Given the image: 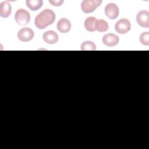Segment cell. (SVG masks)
I'll return each mask as SVG.
<instances>
[{"label": "cell", "instance_id": "9", "mask_svg": "<svg viewBox=\"0 0 149 149\" xmlns=\"http://www.w3.org/2000/svg\"><path fill=\"white\" fill-rule=\"evenodd\" d=\"M43 40L49 44H54L58 41V35L56 32L52 30L45 31L42 35Z\"/></svg>", "mask_w": 149, "mask_h": 149}, {"label": "cell", "instance_id": "13", "mask_svg": "<svg viewBox=\"0 0 149 149\" xmlns=\"http://www.w3.org/2000/svg\"><path fill=\"white\" fill-rule=\"evenodd\" d=\"M26 3L27 6L31 10L36 11L41 8L42 6L43 1L42 0H27Z\"/></svg>", "mask_w": 149, "mask_h": 149}, {"label": "cell", "instance_id": "12", "mask_svg": "<svg viewBox=\"0 0 149 149\" xmlns=\"http://www.w3.org/2000/svg\"><path fill=\"white\" fill-rule=\"evenodd\" d=\"M97 21V19L95 17L90 16L88 17L87 19H86L84 24L85 29L90 32H93L95 30V22Z\"/></svg>", "mask_w": 149, "mask_h": 149}, {"label": "cell", "instance_id": "1", "mask_svg": "<svg viewBox=\"0 0 149 149\" xmlns=\"http://www.w3.org/2000/svg\"><path fill=\"white\" fill-rule=\"evenodd\" d=\"M55 20V14L54 11L45 9L37 15L34 20L36 26L39 29H44L52 24Z\"/></svg>", "mask_w": 149, "mask_h": 149}, {"label": "cell", "instance_id": "7", "mask_svg": "<svg viewBox=\"0 0 149 149\" xmlns=\"http://www.w3.org/2000/svg\"><path fill=\"white\" fill-rule=\"evenodd\" d=\"M136 21L138 24L143 27H149V12L147 10H142L138 12L136 16Z\"/></svg>", "mask_w": 149, "mask_h": 149}, {"label": "cell", "instance_id": "4", "mask_svg": "<svg viewBox=\"0 0 149 149\" xmlns=\"http://www.w3.org/2000/svg\"><path fill=\"white\" fill-rule=\"evenodd\" d=\"M131 29V24L127 19H121L115 25V30L119 34H126Z\"/></svg>", "mask_w": 149, "mask_h": 149}, {"label": "cell", "instance_id": "15", "mask_svg": "<svg viewBox=\"0 0 149 149\" xmlns=\"http://www.w3.org/2000/svg\"><path fill=\"white\" fill-rule=\"evenodd\" d=\"M80 49L82 51H95L96 49V45L92 41H86L81 44Z\"/></svg>", "mask_w": 149, "mask_h": 149}, {"label": "cell", "instance_id": "16", "mask_svg": "<svg viewBox=\"0 0 149 149\" xmlns=\"http://www.w3.org/2000/svg\"><path fill=\"white\" fill-rule=\"evenodd\" d=\"M140 42L144 45H149V32H143L142 33L139 37Z\"/></svg>", "mask_w": 149, "mask_h": 149}, {"label": "cell", "instance_id": "10", "mask_svg": "<svg viewBox=\"0 0 149 149\" xmlns=\"http://www.w3.org/2000/svg\"><path fill=\"white\" fill-rule=\"evenodd\" d=\"M57 29L62 33H68L71 29L70 21L66 18L61 19L57 23Z\"/></svg>", "mask_w": 149, "mask_h": 149}, {"label": "cell", "instance_id": "5", "mask_svg": "<svg viewBox=\"0 0 149 149\" xmlns=\"http://www.w3.org/2000/svg\"><path fill=\"white\" fill-rule=\"evenodd\" d=\"M34 36V31L29 27H23L17 32V38L23 42H28L31 40Z\"/></svg>", "mask_w": 149, "mask_h": 149}, {"label": "cell", "instance_id": "8", "mask_svg": "<svg viewBox=\"0 0 149 149\" xmlns=\"http://www.w3.org/2000/svg\"><path fill=\"white\" fill-rule=\"evenodd\" d=\"M102 41L104 45L107 47H114L116 45L119 41V38L118 36L113 33H109L104 35L102 38Z\"/></svg>", "mask_w": 149, "mask_h": 149}, {"label": "cell", "instance_id": "14", "mask_svg": "<svg viewBox=\"0 0 149 149\" xmlns=\"http://www.w3.org/2000/svg\"><path fill=\"white\" fill-rule=\"evenodd\" d=\"M108 24L104 19L97 20L95 24V30L99 32H105L108 30Z\"/></svg>", "mask_w": 149, "mask_h": 149}, {"label": "cell", "instance_id": "3", "mask_svg": "<svg viewBox=\"0 0 149 149\" xmlns=\"http://www.w3.org/2000/svg\"><path fill=\"white\" fill-rule=\"evenodd\" d=\"M15 19L18 24L25 26L30 22V15L26 10L19 9L15 13Z\"/></svg>", "mask_w": 149, "mask_h": 149}, {"label": "cell", "instance_id": "2", "mask_svg": "<svg viewBox=\"0 0 149 149\" xmlns=\"http://www.w3.org/2000/svg\"><path fill=\"white\" fill-rule=\"evenodd\" d=\"M101 2V0H84L81 3V10L85 13H91L100 6Z\"/></svg>", "mask_w": 149, "mask_h": 149}, {"label": "cell", "instance_id": "6", "mask_svg": "<svg viewBox=\"0 0 149 149\" xmlns=\"http://www.w3.org/2000/svg\"><path fill=\"white\" fill-rule=\"evenodd\" d=\"M119 13V8L115 3H109L105 6V14L109 19L114 20L116 19Z\"/></svg>", "mask_w": 149, "mask_h": 149}, {"label": "cell", "instance_id": "17", "mask_svg": "<svg viewBox=\"0 0 149 149\" xmlns=\"http://www.w3.org/2000/svg\"><path fill=\"white\" fill-rule=\"evenodd\" d=\"M49 2L53 6H59L61 5H62V4L63 3V0H59V1H53V0H49Z\"/></svg>", "mask_w": 149, "mask_h": 149}, {"label": "cell", "instance_id": "11", "mask_svg": "<svg viewBox=\"0 0 149 149\" xmlns=\"http://www.w3.org/2000/svg\"><path fill=\"white\" fill-rule=\"evenodd\" d=\"M12 11L11 5L8 1H3L0 3V16L6 18L10 16Z\"/></svg>", "mask_w": 149, "mask_h": 149}]
</instances>
